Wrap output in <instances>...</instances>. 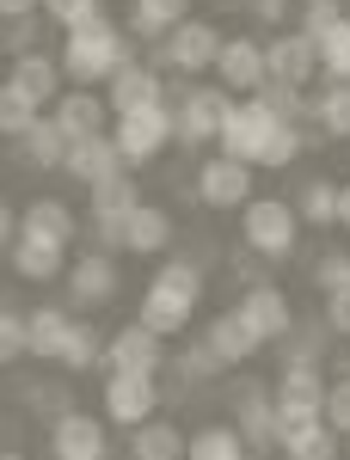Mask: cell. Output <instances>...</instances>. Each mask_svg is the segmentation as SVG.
<instances>
[{
  "label": "cell",
  "mask_w": 350,
  "mask_h": 460,
  "mask_svg": "<svg viewBox=\"0 0 350 460\" xmlns=\"http://www.w3.org/2000/svg\"><path fill=\"white\" fill-rule=\"evenodd\" d=\"M215 142H221L228 160H246V166H295V154L308 147L301 123H283L277 111H265L258 99H234Z\"/></svg>",
  "instance_id": "obj_1"
},
{
  "label": "cell",
  "mask_w": 350,
  "mask_h": 460,
  "mask_svg": "<svg viewBox=\"0 0 350 460\" xmlns=\"http://www.w3.org/2000/svg\"><path fill=\"white\" fill-rule=\"evenodd\" d=\"M338 448H345V442H338V429L326 424V418L308 424V429H295V436L283 442V455H289V460H338Z\"/></svg>",
  "instance_id": "obj_33"
},
{
  "label": "cell",
  "mask_w": 350,
  "mask_h": 460,
  "mask_svg": "<svg viewBox=\"0 0 350 460\" xmlns=\"http://www.w3.org/2000/svg\"><path fill=\"white\" fill-rule=\"evenodd\" d=\"M25 411H31V418H49V424H56L62 411H74V393L62 387V381H31V387H25Z\"/></svg>",
  "instance_id": "obj_36"
},
{
  "label": "cell",
  "mask_w": 350,
  "mask_h": 460,
  "mask_svg": "<svg viewBox=\"0 0 350 460\" xmlns=\"http://www.w3.org/2000/svg\"><path fill=\"white\" fill-rule=\"evenodd\" d=\"M326 332H332L326 319H308L301 332L289 325V332L277 338V344H283V362H314V356H319V338H326Z\"/></svg>",
  "instance_id": "obj_40"
},
{
  "label": "cell",
  "mask_w": 350,
  "mask_h": 460,
  "mask_svg": "<svg viewBox=\"0 0 350 460\" xmlns=\"http://www.w3.org/2000/svg\"><path fill=\"white\" fill-rule=\"evenodd\" d=\"M197 301H203V270L191 264V258H173V264H160L154 277H148V295H141V325L148 332H160V338H173L191 325L197 314Z\"/></svg>",
  "instance_id": "obj_2"
},
{
  "label": "cell",
  "mask_w": 350,
  "mask_h": 460,
  "mask_svg": "<svg viewBox=\"0 0 350 460\" xmlns=\"http://www.w3.org/2000/svg\"><path fill=\"white\" fill-rule=\"evenodd\" d=\"M49 448H56V460H105L111 455L105 424L86 418V411H62V418L49 424Z\"/></svg>",
  "instance_id": "obj_13"
},
{
  "label": "cell",
  "mask_w": 350,
  "mask_h": 460,
  "mask_svg": "<svg viewBox=\"0 0 350 460\" xmlns=\"http://www.w3.org/2000/svg\"><path fill=\"white\" fill-rule=\"evenodd\" d=\"M6 49H13V56H31L37 49V13L31 19H6Z\"/></svg>",
  "instance_id": "obj_47"
},
{
  "label": "cell",
  "mask_w": 350,
  "mask_h": 460,
  "mask_svg": "<svg viewBox=\"0 0 350 460\" xmlns=\"http://www.w3.org/2000/svg\"><path fill=\"white\" fill-rule=\"evenodd\" d=\"M277 399H308V405L326 411V375H319V362H283Z\"/></svg>",
  "instance_id": "obj_32"
},
{
  "label": "cell",
  "mask_w": 350,
  "mask_h": 460,
  "mask_svg": "<svg viewBox=\"0 0 350 460\" xmlns=\"http://www.w3.org/2000/svg\"><path fill=\"white\" fill-rule=\"evenodd\" d=\"M234 429L246 436L252 455H271L277 448V393L265 381H240L234 387Z\"/></svg>",
  "instance_id": "obj_9"
},
{
  "label": "cell",
  "mask_w": 350,
  "mask_h": 460,
  "mask_svg": "<svg viewBox=\"0 0 350 460\" xmlns=\"http://www.w3.org/2000/svg\"><path fill=\"white\" fill-rule=\"evenodd\" d=\"M252 99H258L265 111H277L283 123H301V117H308V99H301V86H289V80H265Z\"/></svg>",
  "instance_id": "obj_35"
},
{
  "label": "cell",
  "mask_w": 350,
  "mask_h": 460,
  "mask_svg": "<svg viewBox=\"0 0 350 460\" xmlns=\"http://www.w3.org/2000/svg\"><path fill=\"white\" fill-rule=\"evenodd\" d=\"M105 375H117V368H148V375H160V362H166V344H160V332H148L141 319H130V325H117L105 338Z\"/></svg>",
  "instance_id": "obj_11"
},
{
  "label": "cell",
  "mask_w": 350,
  "mask_h": 460,
  "mask_svg": "<svg viewBox=\"0 0 350 460\" xmlns=\"http://www.w3.org/2000/svg\"><path fill=\"white\" fill-rule=\"evenodd\" d=\"M295 215L314 221V227H332V221H338V184H332V178H308V184L295 190Z\"/></svg>",
  "instance_id": "obj_29"
},
{
  "label": "cell",
  "mask_w": 350,
  "mask_h": 460,
  "mask_svg": "<svg viewBox=\"0 0 350 460\" xmlns=\"http://www.w3.org/2000/svg\"><path fill=\"white\" fill-rule=\"evenodd\" d=\"M319 74V49L308 31H277L265 43V80H289V86H308Z\"/></svg>",
  "instance_id": "obj_12"
},
{
  "label": "cell",
  "mask_w": 350,
  "mask_h": 460,
  "mask_svg": "<svg viewBox=\"0 0 350 460\" xmlns=\"http://www.w3.org/2000/svg\"><path fill=\"white\" fill-rule=\"evenodd\" d=\"M105 105L111 117H123V111H141V105H166V86H160V68H148V62H123V68L105 80Z\"/></svg>",
  "instance_id": "obj_14"
},
{
  "label": "cell",
  "mask_w": 350,
  "mask_h": 460,
  "mask_svg": "<svg viewBox=\"0 0 350 460\" xmlns=\"http://www.w3.org/2000/svg\"><path fill=\"white\" fill-rule=\"evenodd\" d=\"M123 62H136L130 56V31H117L111 19H93V25L68 31V43H62V74H68L74 86H99Z\"/></svg>",
  "instance_id": "obj_3"
},
{
  "label": "cell",
  "mask_w": 350,
  "mask_h": 460,
  "mask_svg": "<svg viewBox=\"0 0 350 460\" xmlns=\"http://www.w3.org/2000/svg\"><path fill=\"white\" fill-rule=\"evenodd\" d=\"M68 295L80 307L117 301V258L111 252H80V264H68Z\"/></svg>",
  "instance_id": "obj_17"
},
{
  "label": "cell",
  "mask_w": 350,
  "mask_h": 460,
  "mask_svg": "<svg viewBox=\"0 0 350 460\" xmlns=\"http://www.w3.org/2000/svg\"><path fill=\"white\" fill-rule=\"evenodd\" d=\"M19 356H25V314L0 307V368H6V362H19Z\"/></svg>",
  "instance_id": "obj_42"
},
{
  "label": "cell",
  "mask_w": 350,
  "mask_h": 460,
  "mask_svg": "<svg viewBox=\"0 0 350 460\" xmlns=\"http://www.w3.org/2000/svg\"><path fill=\"white\" fill-rule=\"evenodd\" d=\"M184 460H252V448L234 424H203L197 436H184Z\"/></svg>",
  "instance_id": "obj_26"
},
{
  "label": "cell",
  "mask_w": 350,
  "mask_h": 460,
  "mask_svg": "<svg viewBox=\"0 0 350 460\" xmlns=\"http://www.w3.org/2000/svg\"><path fill=\"white\" fill-rule=\"evenodd\" d=\"M228 86H178L173 99V142L184 147H210L215 129H221V117H228Z\"/></svg>",
  "instance_id": "obj_7"
},
{
  "label": "cell",
  "mask_w": 350,
  "mask_h": 460,
  "mask_svg": "<svg viewBox=\"0 0 350 460\" xmlns=\"http://www.w3.org/2000/svg\"><path fill=\"white\" fill-rule=\"evenodd\" d=\"M0 460H31V455H0Z\"/></svg>",
  "instance_id": "obj_52"
},
{
  "label": "cell",
  "mask_w": 350,
  "mask_h": 460,
  "mask_svg": "<svg viewBox=\"0 0 350 460\" xmlns=\"http://www.w3.org/2000/svg\"><path fill=\"white\" fill-rule=\"evenodd\" d=\"M197 203H203V209H246V203H252V166H246V160H228V154L203 160V172H197Z\"/></svg>",
  "instance_id": "obj_10"
},
{
  "label": "cell",
  "mask_w": 350,
  "mask_h": 460,
  "mask_svg": "<svg viewBox=\"0 0 350 460\" xmlns=\"http://www.w3.org/2000/svg\"><path fill=\"white\" fill-rule=\"evenodd\" d=\"M215 56H221V31H215L210 19H178L173 31L160 37V49H154V62H148V68L203 74V68H215Z\"/></svg>",
  "instance_id": "obj_6"
},
{
  "label": "cell",
  "mask_w": 350,
  "mask_h": 460,
  "mask_svg": "<svg viewBox=\"0 0 350 460\" xmlns=\"http://www.w3.org/2000/svg\"><path fill=\"white\" fill-rule=\"evenodd\" d=\"M49 117L62 123V136H68V142H80V136H105V129H111V105L93 93V86H74L68 99H56Z\"/></svg>",
  "instance_id": "obj_18"
},
{
  "label": "cell",
  "mask_w": 350,
  "mask_h": 460,
  "mask_svg": "<svg viewBox=\"0 0 350 460\" xmlns=\"http://www.w3.org/2000/svg\"><path fill=\"white\" fill-rule=\"evenodd\" d=\"M295 234H301V215L283 197H252L240 209V240L252 258H271V264L295 258Z\"/></svg>",
  "instance_id": "obj_4"
},
{
  "label": "cell",
  "mask_w": 350,
  "mask_h": 460,
  "mask_svg": "<svg viewBox=\"0 0 350 460\" xmlns=\"http://www.w3.org/2000/svg\"><path fill=\"white\" fill-rule=\"evenodd\" d=\"M62 252H68L62 240L19 227V240H13V270H19L25 283H49V277H62Z\"/></svg>",
  "instance_id": "obj_21"
},
{
  "label": "cell",
  "mask_w": 350,
  "mask_h": 460,
  "mask_svg": "<svg viewBox=\"0 0 350 460\" xmlns=\"http://www.w3.org/2000/svg\"><path fill=\"white\" fill-rule=\"evenodd\" d=\"M326 424L338 436H350V375L345 381H326Z\"/></svg>",
  "instance_id": "obj_44"
},
{
  "label": "cell",
  "mask_w": 350,
  "mask_h": 460,
  "mask_svg": "<svg viewBox=\"0 0 350 460\" xmlns=\"http://www.w3.org/2000/svg\"><path fill=\"white\" fill-rule=\"evenodd\" d=\"M13 142H19V154H25V166H37V172H49V166H62V160H68V136H62V123H56V117H43V111L31 117V129H25V136H13Z\"/></svg>",
  "instance_id": "obj_24"
},
{
  "label": "cell",
  "mask_w": 350,
  "mask_h": 460,
  "mask_svg": "<svg viewBox=\"0 0 350 460\" xmlns=\"http://www.w3.org/2000/svg\"><path fill=\"white\" fill-rule=\"evenodd\" d=\"M31 117H37V105L13 86V80H0V136H25Z\"/></svg>",
  "instance_id": "obj_39"
},
{
  "label": "cell",
  "mask_w": 350,
  "mask_h": 460,
  "mask_svg": "<svg viewBox=\"0 0 350 460\" xmlns=\"http://www.w3.org/2000/svg\"><path fill=\"white\" fill-rule=\"evenodd\" d=\"M234 314H240L246 325L258 332V344H277L283 332L295 325V314H289V301H283L277 283H252V288L240 295V307H234Z\"/></svg>",
  "instance_id": "obj_16"
},
{
  "label": "cell",
  "mask_w": 350,
  "mask_h": 460,
  "mask_svg": "<svg viewBox=\"0 0 350 460\" xmlns=\"http://www.w3.org/2000/svg\"><path fill=\"white\" fill-rule=\"evenodd\" d=\"M319 49V68H326V80H350V19H338L332 31L314 43Z\"/></svg>",
  "instance_id": "obj_34"
},
{
  "label": "cell",
  "mask_w": 350,
  "mask_h": 460,
  "mask_svg": "<svg viewBox=\"0 0 350 460\" xmlns=\"http://www.w3.org/2000/svg\"><path fill=\"white\" fill-rule=\"evenodd\" d=\"M111 142L123 154V166H154L166 147H173V105H141V111H123L111 123Z\"/></svg>",
  "instance_id": "obj_5"
},
{
  "label": "cell",
  "mask_w": 350,
  "mask_h": 460,
  "mask_svg": "<svg viewBox=\"0 0 350 460\" xmlns=\"http://www.w3.org/2000/svg\"><path fill=\"white\" fill-rule=\"evenodd\" d=\"M289 6H295V0H252V13H258L265 25H277L283 13H289Z\"/></svg>",
  "instance_id": "obj_49"
},
{
  "label": "cell",
  "mask_w": 350,
  "mask_h": 460,
  "mask_svg": "<svg viewBox=\"0 0 350 460\" xmlns=\"http://www.w3.org/2000/svg\"><path fill=\"white\" fill-rule=\"evenodd\" d=\"M43 13V0H0V19H31Z\"/></svg>",
  "instance_id": "obj_48"
},
{
  "label": "cell",
  "mask_w": 350,
  "mask_h": 460,
  "mask_svg": "<svg viewBox=\"0 0 350 460\" xmlns=\"http://www.w3.org/2000/svg\"><path fill=\"white\" fill-rule=\"evenodd\" d=\"M68 332H74V319L62 314V307H37V314L25 319V350L43 356V362H62V350H68Z\"/></svg>",
  "instance_id": "obj_25"
},
{
  "label": "cell",
  "mask_w": 350,
  "mask_h": 460,
  "mask_svg": "<svg viewBox=\"0 0 350 460\" xmlns=\"http://www.w3.org/2000/svg\"><path fill=\"white\" fill-rule=\"evenodd\" d=\"M62 80H68V74H62V62H56V56H37V49H31V56H19V62H13V86H19L37 111L62 99Z\"/></svg>",
  "instance_id": "obj_22"
},
{
  "label": "cell",
  "mask_w": 350,
  "mask_h": 460,
  "mask_svg": "<svg viewBox=\"0 0 350 460\" xmlns=\"http://www.w3.org/2000/svg\"><path fill=\"white\" fill-rule=\"evenodd\" d=\"M203 344L215 350V362H221V368H228V362H252V356L265 350V344H258V332H252V325H246L240 314H221V319H210Z\"/></svg>",
  "instance_id": "obj_23"
},
{
  "label": "cell",
  "mask_w": 350,
  "mask_h": 460,
  "mask_svg": "<svg viewBox=\"0 0 350 460\" xmlns=\"http://www.w3.org/2000/svg\"><path fill=\"white\" fill-rule=\"evenodd\" d=\"M178 19H191V0H136L130 6V31L136 37H166Z\"/></svg>",
  "instance_id": "obj_27"
},
{
  "label": "cell",
  "mask_w": 350,
  "mask_h": 460,
  "mask_svg": "<svg viewBox=\"0 0 350 460\" xmlns=\"http://www.w3.org/2000/svg\"><path fill=\"white\" fill-rule=\"evenodd\" d=\"M314 283L326 288V295H338V288H350V252H326L314 264Z\"/></svg>",
  "instance_id": "obj_43"
},
{
  "label": "cell",
  "mask_w": 350,
  "mask_h": 460,
  "mask_svg": "<svg viewBox=\"0 0 350 460\" xmlns=\"http://www.w3.org/2000/svg\"><path fill=\"white\" fill-rule=\"evenodd\" d=\"M99 356H105V338H99V325H86V319H80V325L68 332V350H62V368H74V375H80V368H93Z\"/></svg>",
  "instance_id": "obj_38"
},
{
  "label": "cell",
  "mask_w": 350,
  "mask_h": 460,
  "mask_svg": "<svg viewBox=\"0 0 350 460\" xmlns=\"http://www.w3.org/2000/svg\"><path fill=\"white\" fill-rule=\"evenodd\" d=\"M130 455L136 460H184V436H178L173 424H160V418H148V424H136V436H130Z\"/></svg>",
  "instance_id": "obj_28"
},
{
  "label": "cell",
  "mask_w": 350,
  "mask_h": 460,
  "mask_svg": "<svg viewBox=\"0 0 350 460\" xmlns=\"http://www.w3.org/2000/svg\"><path fill=\"white\" fill-rule=\"evenodd\" d=\"M338 19H345V0H301V31L314 37V43L332 31Z\"/></svg>",
  "instance_id": "obj_41"
},
{
  "label": "cell",
  "mask_w": 350,
  "mask_h": 460,
  "mask_svg": "<svg viewBox=\"0 0 350 460\" xmlns=\"http://www.w3.org/2000/svg\"><path fill=\"white\" fill-rule=\"evenodd\" d=\"M173 246V215L160 209V203H136V209L123 215V252H136V258H154V252Z\"/></svg>",
  "instance_id": "obj_20"
},
{
  "label": "cell",
  "mask_w": 350,
  "mask_h": 460,
  "mask_svg": "<svg viewBox=\"0 0 350 460\" xmlns=\"http://www.w3.org/2000/svg\"><path fill=\"white\" fill-rule=\"evenodd\" d=\"M13 234H19V215L0 203V246H13Z\"/></svg>",
  "instance_id": "obj_50"
},
{
  "label": "cell",
  "mask_w": 350,
  "mask_h": 460,
  "mask_svg": "<svg viewBox=\"0 0 350 460\" xmlns=\"http://www.w3.org/2000/svg\"><path fill=\"white\" fill-rule=\"evenodd\" d=\"M86 190H93V197H86L93 215H117V221L141 203V197H136V178H130V172H111V178H99V184H86Z\"/></svg>",
  "instance_id": "obj_30"
},
{
  "label": "cell",
  "mask_w": 350,
  "mask_h": 460,
  "mask_svg": "<svg viewBox=\"0 0 350 460\" xmlns=\"http://www.w3.org/2000/svg\"><path fill=\"white\" fill-rule=\"evenodd\" d=\"M160 399H166V393L154 387L148 368H117V375H105V418L111 424H123V429L148 424Z\"/></svg>",
  "instance_id": "obj_8"
},
{
  "label": "cell",
  "mask_w": 350,
  "mask_h": 460,
  "mask_svg": "<svg viewBox=\"0 0 350 460\" xmlns=\"http://www.w3.org/2000/svg\"><path fill=\"white\" fill-rule=\"evenodd\" d=\"M338 227H350V184H338Z\"/></svg>",
  "instance_id": "obj_51"
},
{
  "label": "cell",
  "mask_w": 350,
  "mask_h": 460,
  "mask_svg": "<svg viewBox=\"0 0 350 460\" xmlns=\"http://www.w3.org/2000/svg\"><path fill=\"white\" fill-rule=\"evenodd\" d=\"M19 227H31V234H49V240H62V246H74V215L68 203H56V197H43V203H31V209L19 215Z\"/></svg>",
  "instance_id": "obj_31"
},
{
  "label": "cell",
  "mask_w": 350,
  "mask_h": 460,
  "mask_svg": "<svg viewBox=\"0 0 350 460\" xmlns=\"http://www.w3.org/2000/svg\"><path fill=\"white\" fill-rule=\"evenodd\" d=\"M43 19L62 25V31H80V25L105 19V0H43Z\"/></svg>",
  "instance_id": "obj_37"
},
{
  "label": "cell",
  "mask_w": 350,
  "mask_h": 460,
  "mask_svg": "<svg viewBox=\"0 0 350 460\" xmlns=\"http://www.w3.org/2000/svg\"><path fill=\"white\" fill-rule=\"evenodd\" d=\"M215 74H221L228 93H258L265 86V43L258 37H221Z\"/></svg>",
  "instance_id": "obj_15"
},
{
  "label": "cell",
  "mask_w": 350,
  "mask_h": 460,
  "mask_svg": "<svg viewBox=\"0 0 350 460\" xmlns=\"http://www.w3.org/2000/svg\"><path fill=\"white\" fill-rule=\"evenodd\" d=\"M215 368H221V362H215L210 344H191V350L178 356V381H210Z\"/></svg>",
  "instance_id": "obj_45"
},
{
  "label": "cell",
  "mask_w": 350,
  "mask_h": 460,
  "mask_svg": "<svg viewBox=\"0 0 350 460\" xmlns=\"http://www.w3.org/2000/svg\"><path fill=\"white\" fill-rule=\"evenodd\" d=\"M345 19H350V0H345Z\"/></svg>",
  "instance_id": "obj_53"
},
{
  "label": "cell",
  "mask_w": 350,
  "mask_h": 460,
  "mask_svg": "<svg viewBox=\"0 0 350 460\" xmlns=\"http://www.w3.org/2000/svg\"><path fill=\"white\" fill-rule=\"evenodd\" d=\"M62 172L80 178V184H99V178H111V172H130V166H123V154H117V142H111V129H105V136H80V142H68Z\"/></svg>",
  "instance_id": "obj_19"
},
{
  "label": "cell",
  "mask_w": 350,
  "mask_h": 460,
  "mask_svg": "<svg viewBox=\"0 0 350 460\" xmlns=\"http://www.w3.org/2000/svg\"><path fill=\"white\" fill-rule=\"evenodd\" d=\"M93 246L111 252V258L123 252V221H117V215H93Z\"/></svg>",
  "instance_id": "obj_46"
}]
</instances>
